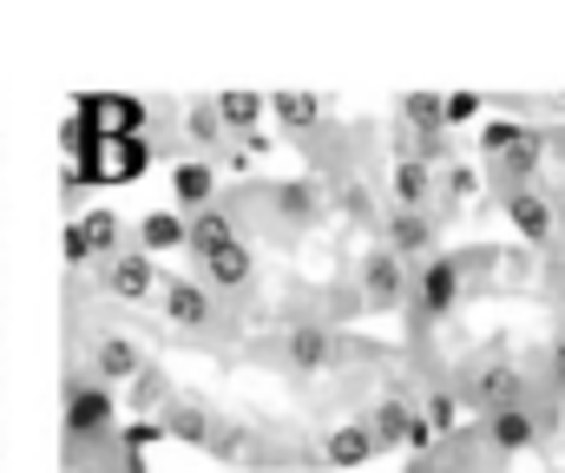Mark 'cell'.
I'll return each mask as SVG.
<instances>
[{
	"mask_svg": "<svg viewBox=\"0 0 565 473\" xmlns=\"http://www.w3.org/2000/svg\"><path fill=\"white\" fill-rule=\"evenodd\" d=\"M164 315L184 322V329L211 322V297H204V283H171V290H164Z\"/></svg>",
	"mask_w": 565,
	"mask_h": 473,
	"instance_id": "cell-14",
	"label": "cell"
},
{
	"mask_svg": "<svg viewBox=\"0 0 565 473\" xmlns=\"http://www.w3.org/2000/svg\"><path fill=\"white\" fill-rule=\"evenodd\" d=\"M375 454H382V448H375L369 421H335L329 441H322V461H329V467H362V461H375Z\"/></svg>",
	"mask_w": 565,
	"mask_h": 473,
	"instance_id": "cell-7",
	"label": "cell"
},
{
	"mask_svg": "<svg viewBox=\"0 0 565 473\" xmlns=\"http://www.w3.org/2000/svg\"><path fill=\"white\" fill-rule=\"evenodd\" d=\"M270 112H277L282 126H296V132H309V126L322 119V99H309V93H277V99H270Z\"/></svg>",
	"mask_w": 565,
	"mask_h": 473,
	"instance_id": "cell-18",
	"label": "cell"
},
{
	"mask_svg": "<svg viewBox=\"0 0 565 473\" xmlns=\"http://www.w3.org/2000/svg\"><path fill=\"white\" fill-rule=\"evenodd\" d=\"M402 297H415V270H408L395 250H375V257L362 264V303L388 310V303H402Z\"/></svg>",
	"mask_w": 565,
	"mask_h": 473,
	"instance_id": "cell-4",
	"label": "cell"
},
{
	"mask_svg": "<svg viewBox=\"0 0 565 473\" xmlns=\"http://www.w3.org/2000/svg\"><path fill=\"white\" fill-rule=\"evenodd\" d=\"M204 277H211L217 290L250 283V250H244V244H217V250H204Z\"/></svg>",
	"mask_w": 565,
	"mask_h": 473,
	"instance_id": "cell-12",
	"label": "cell"
},
{
	"mask_svg": "<svg viewBox=\"0 0 565 473\" xmlns=\"http://www.w3.org/2000/svg\"><path fill=\"white\" fill-rule=\"evenodd\" d=\"M408 119L422 126V132H440L447 119H440V99H408Z\"/></svg>",
	"mask_w": 565,
	"mask_h": 473,
	"instance_id": "cell-21",
	"label": "cell"
},
{
	"mask_svg": "<svg viewBox=\"0 0 565 473\" xmlns=\"http://www.w3.org/2000/svg\"><path fill=\"white\" fill-rule=\"evenodd\" d=\"M454 415H460V395H434V401L422 408V421L434 428V434H447V428H454Z\"/></svg>",
	"mask_w": 565,
	"mask_h": 473,
	"instance_id": "cell-20",
	"label": "cell"
},
{
	"mask_svg": "<svg viewBox=\"0 0 565 473\" xmlns=\"http://www.w3.org/2000/svg\"><path fill=\"white\" fill-rule=\"evenodd\" d=\"M93 368H99V381H139L145 355H139L132 335H99V342H93Z\"/></svg>",
	"mask_w": 565,
	"mask_h": 473,
	"instance_id": "cell-8",
	"label": "cell"
},
{
	"mask_svg": "<svg viewBox=\"0 0 565 473\" xmlns=\"http://www.w3.org/2000/svg\"><path fill=\"white\" fill-rule=\"evenodd\" d=\"M427 244H434V217H427V211H402V204H395V211H388V250L408 264V257H422Z\"/></svg>",
	"mask_w": 565,
	"mask_h": 473,
	"instance_id": "cell-9",
	"label": "cell"
},
{
	"mask_svg": "<svg viewBox=\"0 0 565 473\" xmlns=\"http://www.w3.org/2000/svg\"><path fill=\"white\" fill-rule=\"evenodd\" d=\"M546 434V421L526 408V401H513V408H500V415H487V441L500 448V454H520V448H533Z\"/></svg>",
	"mask_w": 565,
	"mask_h": 473,
	"instance_id": "cell-6",
	"label": "cell"
},
{
	"mask_svg": "<svg viewBox=\"0 0 565 473\" xmlns=\"http://www.w3.org/2000/svg\"><path fill=\"white\" fill-rule=\"evenodd\" d=\"M507 211H513V224H520L533 244H546V237H553V204H546L540 191H507Z\"/></svg>",
	"mask_w": 565,
	"mask_h": 473,
	"instance_id": "cell-11",
	"label": "cell"
},
{
	"mask_svg": "<svg viewBox=\"0 0 565 473\" xmlns=\"http://www.w3.org/2000/svg\"><path fill=\"white\" fill-rule=\"evenodd\" d=\"M369 434H375V448H427L434 441V428L422 421L415 401H382L369 415Z\"/></svg>",
	"mask_w": 565,
	"mask_h": 473,
	"instance_id": "cell-3",
	"label": "cell"
},
{
	"mask_svg": "<svg viewBox=\"0 0 565 473\" xmlns=\"http://www.w3.org/2000/svg\"><path fill=\"white\" fill-rule=\"evenodd\" d=\"M217 132H224V119H217V106H198V112H191V139H204V146H211Z\"/></svg>",
	"mask_w": 565,
	"mask_h": 473,
	"instance_id": "cell-22",
	"label": "cell"
},
{
	"mask_svg": "<svg viewBox=\"0 0 565 473\" xmlns=\"http://www.w3.org/2000/svg\"><path fill=\"white\" fill-rule=\"evenodd\" d=\"M447 197H473V171H467V164L447 171Z\"/></svg>",
	"mask_w": 565,
	"mask_h": 473,
	"instance_id": "cell-23",
	"label": "cell"
},
{
	"mask_svg": "<svg viewBox=\"0 0 565 473\" xmlns=\"http://www.w3.org/2000/svg\"><path fill=\"white\" fill-rule=\"evenodd\" d=\"M171 184H178V204H191V211H198V204L211 197V184H217V178H211V164H204V158H184V164L171 171Z\"/></svg>",
	"mask_w": 565,
	"mask_h": 473,
	"instance_id": "cell-17",
	"label": "cell"
},
{
	"mask_svg": "<svg viewBox=\"0 0 565 473\" xmlns=\"http://www.w3.org/2000/svg\"><path fill=\"white\" fill-rule=\"evenodd\" d=\"M211 106H217L224 132H250V126L270 112V99H257V93H224V99H211Z\"/></svg>",
	"mask_w": 565,
	"mask_h": 473,
	"instance_id": "cell-15",
	"label": "cell"
},
{
	"mask_svg": "<svg viewBox=\"0 0 565 473\" xmlns=\"http://www.w3.org/2000/svg\"><path fill=\"white\" fill-rule=\"evenodd\" d=\"M151 290H158L151 257H139V250H119V257L106 264V297H119V303H151Z\"/></svg>",
	"mask_w": 565,
	"mask_h": 473,
	"instance_id": "cell-5",
	"label": "cell"
},
{
	"mask_svg": "<svg viewBox=\"0 0 565 473\" xmlns=\"http://www.w3.org/2000/svg\"><path fill=\"white\" fill-rule=\"evenodd\" d=\"M113 421H119L113 388H106L99 375H93V381H73V395H66V454H73V467H86V448L106 441Z\"/></svg>",
	"mask_w": 565,
	"mask_h": 473,
	"instance_id": "cell-1",
	"label": "cell"
},
{
	"mask_svg": "<svg viewBox=\"0 0 565 473\" xmlns=\"http://www.w3.org/2000/svg\"><path fill=\"white\" fill-rule=\"evenodd\" d=\"M73 473H106V467H99V461H86V467H73Z\"/></svg>",
	"mask_w": 565,
	"mask_h": 473,
	"instance_id": "cell-25",
	"label": "cell"
},
{
	"mask_svg": "<svg viewBox=\"0 0 565 473\" xmlns=\"http://www.w3.org/2000/svg\"><path fill=\"white\" fill-rule=\"evenodd\" d=\"M460 283H467V264H454V257H427L422 277H415V315H447L454 310V297H460Z\"/></svg>",
	"mask_w": 565,
	"mask_h": 473,
	"instance_id": "cell-2",
	"label": "cell"
},
{
	"mask_svg": "<svg viewBox=\"0 0 565 473\" xmlns=\"http://www.w3.org/2000/svg\"><path fill=\"white\" fill-rule=\"evenodd\" d=\"M553 388H559V395H565V335H559V342H553Z\"/></svg>",
	"mask_w": 565,
	"mask_h": 473,
	"instance_id": "cell-24",
	"label": "cell"
},
{
	"mask_svg": "<svg viewBox=\"0 0 565 473\" xmlns=\"http://www.w3.org/2000/svg\"><path fill=\"white\" fill-rule=\"evenodd\" d=\"M427 191H434V158H402V164H395V197H402V211H427Z\"/></svg>",
	"mask_w": 565,
	"mask_h": 473,
	"instance_id": "cell-13",
	"label": "cell"
},
{
	"mask_svg": "<svg viewBox=\"0 0 565 473\" xmlns=\"http://www.w3.org/2000/svg\"><path fill=\"white\" fill-rule=\"evenodd\" d=\"M139 244H145V257L151 250H178V244H191V224H178L171 211H151L139 224Z\"/></svg>",
	"mask_w": 565,
	"mask_h": 473,
	"instance_id": "cell-16",
	"label": "cell"
},
{
	"mask_svg": "<svg viewBox=\"0 0 565 473\" xmlns=\"http://www.w3.org/2000/svg\"><path fill=\"white\" fill-rule=\"evenodd\" d=\"M289 362H296V368H309V375H316V368H329V362H335V335H329L322 322L289 329Z\"/></svg>",
	"mask_w": 565,
	"mask_h": 473,
	"instance_id": "cell-10",
	"label": "cell"
},
{
	"mask_svg": "<svg viewBox=\"0 0 565 473\" xmlns=\"http://www.w3.org/2000/svg\"><path fill=\"white\" fill-rule=\"evenodd\" d=\"M217 244H237V237H231V217H224V211H198V217H191V250L204 257V250H217Z\"/></svg>",
	"mask_w": 565,
	"mask_h": 473,
	"instance_id": "cell-19",
	"label": "cell"
}]
</instances>
